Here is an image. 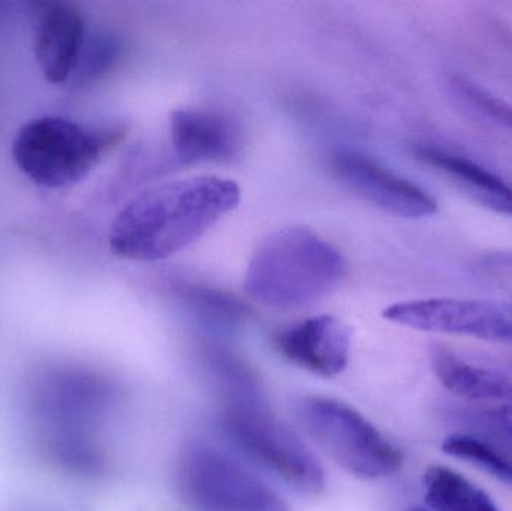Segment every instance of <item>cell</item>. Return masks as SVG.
Instances as JSON below:
<instances>
[{
    "mask_svg": "<svg viewBox=\"0 0 512 511\" xmlns=\"http://www.w3.org/2000/svg\"><path fill=\"white\" fill-rule=\"evenodd\" d=\"M33 54L45 80L62 84L80 65L86 45V23L74 3L54 0L33 5Z\"/></svg>",
    "mask_w": 512,
    "mask_h": 511,
    "instance_id": "obj_10",
    "label": "cell"
},
{
    "mask_svg": "<svg viewBox=\"0 0 512 511\" xmlns=\"http://www.w3.org/2000/svg\"><path fill=\"white\" fill-rule=\"evenodd\" d=\"M348 273L339 249L306 227L274 231L252 255L245 273L246 294L280 311H297L321 302Z\"/></svg>",
    "mask_w": 512,
    "mask_h": 511,
    "instance_id": "obj_2",
    "label": "cell"
},
{
    "mask_svg": "<svg viewBox=\"0 0 512 511\" xmlns=\"http://www.w3.org/2000/svg\"><path fill=\"white\" fill-rule=\"evenodd\" d=\"M174 153L186 164L231 162L242 149L239 129L222 114L183 108L170 116Z\"/></svg>",
    "mask_w": 512,
    "mask_h": 511,
    "instance_id": "obj_12",
    "label": "cell"
},
{
    "mask_svg": "<svg viewBox=\"0 0 512 511\" xmlns=\"http://www.w3.org/2000/svg\"><path fill=\"white\" fill-rule=\"evenodd\" d=\"M475 272L484 281L512 293V249H499L481 255L475 263Z\"/></svg>",
    "mask_w": 512,
    "mask_h": 511,
    "instance_id": "obj_20",
    "label": "cell"
},
{
    "mask_svg": "<svg viewBox=\"0 0 512 511\" xmlns=\"http://www.w3.org/2000/svg\"><path fill=\"white\" fill-rule=\"evenodd\" d=\"M242 200L234 180L195 176L147 189L120 210L110 248L125 260L155 263L188 248Z\"/></svg>",
    "mask_w": 512,
    "mask_h": 511,
    "instance_id": "obj_1",
    "label": "cell"
},
{
    "mask_svg": "<svg viewBox=\"0 0 512 511\" xmlns=\"http://www.w3.org/2000/svg\"><path fill=\"white\" fill-rule=\"evenodd\" d=\"M221 422L231 443L256 464L303 494H321V465L300 437L268 410L256 383L225 390Z\"/></svg>",
    "mask_w": 512,
    "mask_h": 511,
    "instance_id": "obj_3",
    "label": "cell"
},
{
    "mask_svg": "<svg viewBox=\"0 0 512 511\" xmlns=\"http://www.w3.org/2000/svg\"><path fill=\"white\" fill-rule=\"evenodd\" d=\"M385 320L420 332L512 342V303L475 299H421L396 303Z\"/></svg>",
    "mask_w": 512,
    "mask_h": 511,
    "instance_id": "obj_8",
    "label": "cell"
},
{
    "mask_svg": "<svg viewBox=\"0 0 512 511\" xmlns=\"http://www.w3.org/2000/svg\"><path fill=\"white\" fill-rule=\"evenodd\" d=\"M436 375L454 395L486 405L484 410L512 419V380L501 372L472 365L448 351L433 357Z\"/></svg>",
    "mask_w": 512,
    "mask_h": 511,
    "instance_id": "obj_13",
    "label": "cell"
},
{
    "mask_svg": "<svg viewBox=\"0 0 512 511\" xmlns=\"http://www.w3.org/2000/svg\"><path fill=\"white\" fill-rule=\"evenodd\" d=\"M408 511H430V510L423 509V507H412V509H409Z\"/></svg>",
    "mask_w": 512,
    "mask_h": 511,
    "instance_id": "obj_21",
    "label": "cell"
},
{
    "mask_svg": "<svg viewBox=\"0 0 512 511\" xmlns=\"http://www.w3.org/2000/svg\"><path fill=\"white\" fill-rule=\"evenodd\" d=\"M351 344V327L331 315L307 318L276 338L277 350L285 359L322 378L345 371Z\"/></svg>",
    "mask_w": 512,
    "mask_h": 511,
    "instance_id": "obj_11",
    "label": "cell"
},
{
    "mask_svg": "<svg viewBox=\"0 0 512 511\" xmlns=\"http://www.w3.org/2000/svg\"><path fill=\"white\" fill-rule=\"evenodd\" d=\"M423 489L430 511H502L480 486L444 465L427 468Z\"/></svg>",
    "mask_w": 512,
    "mask_h": 511,
    "instance_id": "obj_15",
    "label": "cell"
},
{
    "mask_svg": "<svg viewBox=\"0 0 512 511\" xmlns=\"http://www.w3.org/2000/svg\"><path fill=\"white\" fill-rule=\"evenodd\" d=\"M468 414V426L480 437L492 441L512 459V419L489 410L472 411Z\"/></svg>",
    "mask_w": 512,
    "mask_h": 511,
    "instance_id": "obj_19",
    "label": "cell"
},
{
    "mask_svg": "<svg viewBox=\"0 0 512 511\" xmlns=\"http://www.w3.org/2000/svg\"><path fill=\"white\" fill-rule=\"evenodd\" d=\"M415 155L423 164L447 176L475 203L499 215L512 216V188L492 171L438 147H420Z\"/></svg>",
    "mask_w": 512,
    "mask_h": 511,
    "instance_id": "obj_14",
    "label": "cell"
},
{
    "mask_svg": "<svg viewBox=\"0 0 512 511\" xmlns=\"http://www.w3.org/2000/svg\"><path fill=\"white\" fill-rule=\"evenodd\" d=\"M331 167L352 191L391 215L423 219L438 212V201L426 189L363 153L337 152Z\"/></svg>",
    "mask_w": 512,
    "mask_h": 511,
    "instance_id": "obj_9",
    "label": "cell"
},
{
    "mask_svg": "<svg viewBox=\"0 0 512 511\" xmlns=\"http://www.w3.org/2000/svg\"><path fill=\"white\" fill-rule=\"evenodd\" d=\"M298 417L325 455L351 476L384 479L402 468L399 449L345 402L309 396L300 402Z\"/></svg>",
    "mask_w": 512,
    "mask_h": 511,
    "instance_id": "obj_5",
    "label": "cell"
},
{
    "mask_svg": "<svg viewBox=\"0 0 512 511\" xmlns=\"http://www.w3.org/2000/svg\"><path fill=\"white\" fill-rule=\"evenodd\" d=\"M185 300L192 311L221 327L237 326L248 315L239 300L210 288L192 287L191 290H186Z\"/></svg>",
    "mask_w": 512,
    "mask_h": 511,
    "instance_id": "obj_17",
    "label": "cell"
},
{
    "mask_svg": "<svg viewBox=\"0 0 512 511\" xmlns=\"http://www.w3.org/2000/svg\"><path fill=\"white\" fill-rule=\"evenodd\" d=\"M442 450L447 455L469 462L512 486V459L492 441L480 435L453 434L445 438Z\"/></svg>",
    "mask_w": 512,
    "mask_h": 511,
    "instance_id": "obj_16",
    "label": "cell"
},
{
    "mask_svg": "<svg viewBox=\"0 0 512 511\" xmlns=\"http://www.w3.org/2000/svg\"><path fill=\"white\" fill-rule=\"evenodd\" d=\"M180 479L186 498L201 511H289L264 480L215 447L189 450Z\"/></svg>",
    "mask_w": 512,
    "mask_h": 511,
    "instance_id": "obj_6",
    "label": "cell"
},
{
    "mask_svg": "<svg viewBox=\"0 0 512 511\" xmlns=\"http://www.w3.org/2000/svg\"><path fill=\"white\" fill-rule=\"evenodd\" d=\"M123 132L90 128L59 116H42L21 126L12 141L18 170L42 188H69L83 180Z\"/></svg>",
    "mask_w": 512,
    "mask_h": 511,
    "instance_id": "obj_4",
    "label": "cell"
},
{
    "mask_svg": "<svg viewBox=\"0 0 512 511\" xmlns=\"http://www.w3.org/2000/svg\"><path fill=\"white\" fill-rule=\"evenodd\" d=\"M453 92L475 111L489 117L493 122L512 131V105L504 99L483 89L477 83L463 77H453L450 83Z\"/></svg>",
    "mask_w": 512,
    "mask_h": 511,
    "instance_id": "obj_18",
    "label": "cell"
},
{
    "mask_svg": "<svg viewBox=\"0 0 512 511\" xmlns=\"http://www.w3.org/2000/svg\"><path fill=\"white\" fill-rule=\"evenodd\" d=\"M41 432L92 434V422L116 396L113 383L95 372L56 369L41 372L33 386Z\"/></svg>",
    "mask_w": 512,
    "mask_h": 511,
    "instance_id": "obj_7",
    "label": "cell"
}]
</instances>
